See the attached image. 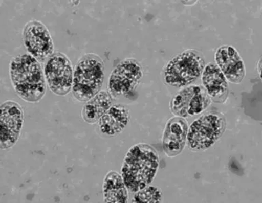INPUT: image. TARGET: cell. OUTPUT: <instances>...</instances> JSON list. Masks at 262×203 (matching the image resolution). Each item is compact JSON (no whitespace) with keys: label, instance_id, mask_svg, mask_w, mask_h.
<instances>
[{"label":"cell","instance_id":"6da1fadb","mask_svg":"<svg viewBox=\"0 0 262 203\" xmlns=\"http://www.w3.org/2000/svg\"><path fill=\"white\" fill-rule=\"evenodd\" d=\"M9 75L14 92L25 102L36 103L46 94L47 83L42 65L29 53L12 59Z\"/></svg>","mask_w":262,"mask_h":203},{"label":"cell","instance_id":"7a4b0ae2","mask_svg":"<svg viewBox=\"0 0 262 203\" xmlns=\"http://www.w3.org/2000/svg\"><path fill=\"white\" fill-rule=\"evenodd\" d=\"M159 167V155L145 143L133 145L123 161L121 175L129 191L135 193L149 186Z\"/></svg>","mask_w":262,"mask_h":203},{"label":"cell","instance_id":"3957f363","mask_svg":"<svg viewBox=\"0 0 262 203\" xmlns=\"http://www.w3.org/2000/svg\"><path fill=\"white\" fill-rule=\"evenodd\" d=\"M104 79L105 67L101 57L92 53L84 55L74 69L71 91L74 97L87 102L100 92Z\"/></svg>","mask_w":262,"mask_h":203},{"label":"cell","instance_id":"277c9868","mask_svg":"<svg viewBox=\"0 0 262 203\" xmlns=\"http://www.w3.org/2000/svg\"><path fill=\"white\" fill-rule=\"evenodd\" d=\"M205 66L204 57L198 51L193 49L184 51L172 58L164 67V81L171 87H185L202 76Z\"/></svg>","mask_w":262,"mask_h":203},{"label":"cell","instance_id":"5b68a950","mask_svg":"<svg viewBox=\"0 0 262 203\" xmlns=\"http://www.w3.org/2000/svg\"><path fill=\"white\" fill-rule=\"evenodd\" d=\"M226 128L225 117L216 112L203 115L188 127L186 143L190 150L202 151L212 147Z\"/></svg>","mask_w":262,"mask_h":203},{"label":"cell","instance_id":"8992f818","mask_svg":"<svg viewBox=\"0 0 262 203\" xmlns=\"http://www.w3.org/2000/svg\"><path fill=\"white\" fill-rule=\"evenodd\" d=\"M43 71L47 85L55 95L64 96L72 91L74 69L64 53H53L44 63Z\"/></svg>","mask_w":262,"mask_h":203},{"label":"cell","instance_id":"52a82bcc","mask_svg":"<svg viewBox=\"0 0 262 203\" xmlns=\"http://www.w3.org/2000/svg\"><path fill=\"white\" fill-rule=\"evenodd\" d=\"M143 77L140 63L133 58L120 61L113 70L108 81V91L114 98L132 94L139 87Z\"/></svg>","mask_w":262,"mask_h":203},{"label":"cell","instance_id":"ba28073f","mask_svg":"<svg viewBox=\"0 0 262 203\" xmlns=\"http://www.w3.org/2000/svg\"><path fill=\"white\" fill-rule=\"evenodd\" d=\"M23 40L29 54L45 63L54 53V44L48 28L38 20H31L23 30Z\"/></svg>","mask_w":262,"mask_h":203},{"label":"cell","instance_id":"9c48e42d","mask_svg":"<svg viewBox=\"0 0 262 203\" xmlns=\"http://www.w3.org/2000/svg\"><path fill=\"white\" fill-rule=\"evenodd\" d=\"M0 149L7 150L17 143L24 122L21 106L12 100L4 102L0 106Z\"/></svg>","mask_w":262,"mask_h":203},{"label":"cell","instance_id":"30bf717a","mask_svg":"<svg viewBox=\"0 0 262 203\" xmlns=\"http://www.w3.org/2000/svg\"><path fill=\"white\" fill-rule=\"evenodd\" d=\"M212 102L204 88L188 86L178 92L170 102V110L178 118H186L204 112Z\"/></svg>","mask_w":262,"mask_h":203},{"label":"cell","instance_id":"8fae6325","mask_svg":"<svg viewBox=\"0 0 262 203\" xmlns=\"http://www.w3.org/2000/svg\"><path fill=\"white\" fill-rule=\"evenodd\" d=\"M214 59L227 81L231 83H241L245 75V67L243 59L234 47L229 45L219 47L215 53Z\"/></svg>","mask_w":262,"mask_h":203},{"label":"cell","instance_id":"7c38bea8","mask_svg":"<svg viewBox=\"0 0 262 203\" xmlns=\"http://www.w3.org/2000/svg\"><path fill=\"white\" fill-rule=\"evenodd\" d=\"M188 130V123L185 119L176 117L168 121L162 140L164 152L168 157L177 156L183 150Z\"/></svg>","mask_w":262,"mask_h":203},{"label":"cell","instance_id":"4fadbf2b","mask_svg":"<svg viewBox=\"0 0 262 203\" xmlns=\"http://www.w3.org/2000/svg\"><path fill=\"white\" fill-rule=\"evenodd\" d=\"M203 87L211 100L216 103H223L229 94L228 83L216 64L209 63L202 74Z\"/></svg>","mask_w":262,"mask_h":203},{"label":"cell","instance_id":"5bb4252c","mask_svg":"<svg viewBox=\"0 0 262 203\" xmlns=\"http://www.w3.org/2000/svg\"><path fill=\"white\" fill-rule=\"evenodd\" d=\"M130 119V112L126 106L119 104H113L98 121V130L104 136H117L124 130Z\"/></svg>","mask_w":262,"mask_h":203},{"label":"cell","instance_id":"9a60e30c","mask_svg":"<svg viewBox=\"0 0 262 203\" xmlns=\"http://www.w3.org/2000/svg\"><path fill=\"white\" fill-rule=\"evenodd\" d=\"M114 97L108 91H100L91 99L85 102L81 111L85 122L89 124L98 123L100 118L113 105Z\"/></svg>","mask_w":262,"mask_h":203},{"label":"cell","instance_id":"2e32d148","mask_svg":"<svg viewBox=\"0 0 262 203\" xmlns=\"http://www.w3.org/2000/svg\"><path fill=\"white\" fill-rule=\"evenodd\" d=\"M104 202L126 203L128 201V190L122 175L116 171L108 172L102 184Z\"/></svg>","mask_w":262,"mask_h":203},{"label":"cell","instance_id":"e0dca14e","mask_svg":"<svg viewBox=\"0 0 262 203\" xmlns=\"http://www.w3.org/2000/svg\"><path fill=\"white\" fill-rule=\"evenodd\" d=\"M162 199H163V195L159 188L149 185L135 192L133 202L159 203L162 202Z\"/></svg>","mask_w":262,"mask_h":203}]
</instances>
